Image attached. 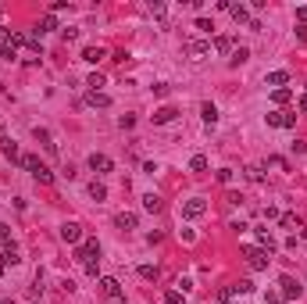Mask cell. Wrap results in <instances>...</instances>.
<instances>
[{
  "mask_svg": "<svg viewBox=\"0 0 307 304\" xmlns=\"http://www.w3.org/2000/svg\"><path fill=\"white\" fill-rule=\"evenodd\" d=\"M218 182L229 186V182H232V169H218Z\"/></svg>",
  "mask_w": 307,
  "mask_h": 304,
  "instance_id": "cell-37",
  "label": "cell"
},
{
  "mask_svg": "<svg viewBox=\"0 0 307 304\" xmlns=\"http://www.w3.org/2000/svg\"><path fill=\"white\" fill-rule=\"evenodd\" d=\"M243 258H247V265H250L254 272H265V268H268V261H271V254H268V251H261L257 243H254V247H243Z\"/></svg>",
  "mask_w": 307,
  "mask_h": 304,
  "instance_id": "cell-1",
  "label": "cell"
},
{
  "mask_svg": "<svg viewBox=\"0 0 307 304\" xmlns=\"http://www.w3.org/2000/svg\"><path fill=\"white\" fill-rule=\"evenodd\" d=\"M186 54H190V61H204L211 54V40H190L186 43Z\"/></svg>",
  "mask_w": 307,
  "mask_h": 304,
  "instance_id": "cell-5",
  "label": "cell"
},
{
  "mask_svg": "<svg viewBox=\"0 0 307 304\" xmlns=\"http://www.w3.org/2000/svg\"><path fill=\"white\" fill-rule=\"evenodd\" d=\"M279 286H282V301H297V297H300V283H297L293 276H282Z\"/></svg>",
  "mask_w": 307,
  "mask_h": 304,
  "instance_id": "cell-9",
  "label": "cell"
},
{
  "mask_svg": "<svg viewBox=\"0 0 307 304\" xmlns=\"http://www.w3.org/2000/svg\"><path fill=\"white\" fill-rule=\"evenodd\" d=\"M104 57H107L104 47H86L82 50V61H89V65H97V61H104Z\"/></svg>",
  "mask_w": 307,
  "mask_h": 304,
  "instance_id": "cell-19",
  "label": "cell"
},
{
  "mask_svg": "<svg viewBox=\"0 0 307 304\" xmlns=\"http://www.w3.org/2000/svg\"><path fill=\"white\" fill-rule=\"evenodd\" d=\"M257 247L268 251V254H275V236H271L268 229H257Z\"/></svg>",
  "mask_w": 307,
  "mask_h": 304,
  "instance_id": "cell-16",
  "label": "cell"
},
{
  "mask_svg": "<svg viewBox=\"0 0 307 304\" xmlns=\"http://www.w3.org/2000/svg\"><path fill=\"white\" fill-rule=\"evenodd\" d=\"M75 258H79L82 265L100 261V243H97V240H82V243H79V251H75Z\"/></svg>",
  "mask_w": 307,
  "mask_h": 304,
  "instance_id": "cell-2",
  "label": "cell"
},
{
  "mask_svg": "<svg viewBox=\"0 0 307 304\" xmlns=\"http://www.w3.org/2000/svg\"><path fill=\"white\" fill-rule=\"evenodd\" d=\"M0 140H4V122H0Z\"/></svg>",
  "mask_w": 307,
  "mask_h": 304,
  "instance_id": "cell-47",
  "label": "cell"
},
{
  "mask_svg": "<svg viewBox=\"0 0 307 304\" xmlns=\"http://www.w3.org/2000/svg\"><path fill=\"white\" fill-rule=\"evenodd\" d=\"M115 225H118L121 233H132L136 225H140V218H136V211H118V215H115Z\"/></svg>",
  "mask_w": 307,
  "mask_h": 304,
  "instance_id": "cell-7",
  "label": "cell"
},
{
  "mask_svg": "<svg viewBox=\"0 0 307 304\" xmlns=\"http://www.w3.org/2000/svg\"><path fill=\"white\" fill-rule=\"evenodd\" d=\"M143 208L147 211H161V197L157 193H143Z\"/></svg>",
  "mask_w": 307,
  "mask_h": 304,
  "instance_id": "cell-27",
  "label": "cell"
},
{
  "mask_svg": "<svg viewBox=\"0 0 307 304\" xmlns=\"http://www.w3.org/2000/svg\"><path fill=\"white\" fill-rule=\"evenodd\" d=\"M200 118L207 122V126H214V122H218V108H214L211 100H207V104H200Z\"/></svg>",
  "mask_w": 307,
  "mask_h": 304,
  "instance_id": "cell-22",
  "label": "cell"
},
{
  "mask_svg": "<svg viewBox=\"0 0 307 304\" xmlns=\"http://www.w3.org/2000/svg\"><path fill=\"white\" fill-rule=\"evenodd\" d=\"M279 129H297V111H282V122Z\"/></svg>",
  "mask_w": 307,
  "mask_h": 304,
  "instance_id": "cell-31",
  "label": "cell"
},
{
  "mask_svg": "<svg viewBox=\"0 0 307 304\" xmlns=\"http://www.w3.org/2000/svg\"><path fill=\"white\" fill-rule=\"evenodd\" d=\"M86 104L89 108H111V97L107 93H86Z\"/></svg>",
  "mask_w": 307,
  "mask_h": 304,
  "instance_id": "cell-20",
  "label": "cell"
},
{
  "mask_svg": "<svg viewBox=\"0 0 307 304\" xmlns=\"http://www.w3.org/2000/svg\"><path fill=\"white\" fill-rule=\"evenodd\" d=\"M0 304H14V301H0Z\"/></svg>",
  "mask_w": 307,
  "mask_h": 304,
  "instance_id": "cell-49",
  "label": "cell"
},
{
  "mask_svg": "<svg viewBox=\"0 0 307 304\" xmlns=\"http://www.w3.org/2000/svg\"><path fill=\"white\" fill-rule=\"evenodd\" d=\"M243 175H247L250 182H265V172H261L257 165H247V169H243Z\"/></svg>",
  "mask_w": 307,
  "mask_h": 304,
  "instance_id": "cell-28",
  "label": "cell"
},
{
  "mask_svg": "<svg viewBox=\"0 0 307 304\" xmlns=\"http://www.w3.org/2000/svg\"><path fill=\"white\" fill-rule=\"evenodd\" d=\"M247 57H250V50H247V47H236L232 54H229V65H243Z\"/></svg>",
  "mask_w": 307,
  "mask_h": 304,
  "instance_id": "cell-25",
  "label": "cell"
},
{
  "mask_svg": "<svg viewBox=\"0 0 307 304\" xmlns=\"http://www.w3.org/2000/svg\"><path fill=\"white\" fill-rule=\"evenodd\" d=\"M140 279L157 283V279H161V268H157V265H140Z\"/></svg>",
  "mask_w": 307,
  "mask_h": 304,
  "instance_id": "cell-21",
  "label": "cell"
},
{
  "mask_svg": "<svg viewBox=\"0 0 307 304\" xmlns=\"http://www.w3.org/2000/svg\"><path fill=\"white\" fill-rule=\"evenodd\" d=\"M61 240H65V243H82L86 236H82V225L79 222H65V225H61Z\"/></svg>",
  "mask_w": 307,
  "mask_h": 304,
  "instance_id": "cell-6",
  "label": "cell"
},
{
  "mask_svg": "<svg viewBox=\"0 0 307 304\" xmlns=\"http://www.w3.org/2000/svg\"><path fill=\"white\" fill-rule=\"evenodd\" d=\"M289 150H293V154H304V150H307V140H293V143H289Z\"/></svg>",
  "mask_w": 307,
  "mask_h": 304,
  "instance_id": "cell-39",
  "label": "cell"
},
{
  "mask_svg": "<svg viewBox=\"0 0 307 304\" xmlns=\"http://www.w3.org/2000/svg\"><path fill=\"white\" fill-rule=\"evenodd\" d=\"M0 150H4L7 161H18V165H22V150H18V143H14V140H7V136H4V140H0Z\"/></svg>",
  "mask_w": 307,
  "mask_h": 304,
  "instance_id": "cell-11",
  "label": "cell"
},
{
  "mask_svg": "<svg viewBox=\"0 0 307 304\" xmlns=\"http://www.w3.org/2000/svg\"><path fill=\"white\" fill-rule=\"evenodd\" d=\"M297 18H300V25H307V4H300V7H297Z\"/></svg>",
  "mask_w": 307,
  "mask_h": 304,
  "instance_id": "cell-44",
  "label": "cell"
},
{
  "mask_svg": "<svg viewBox=\"0 0 307 304\" xmlns=\"http://www.w3.org/2000/svg\"><path fill=\"white\" fill-rule=\"evenodd\" d=\"M175 118H179L175 108H157L154 111V126H168V122H175Z\"/></svg>",
  "mask_w": 307,
  "mask_h": 304,
  "instance_id": "cell-13",
  "label": "cell"
},
{
  "mask_svg": "<svg viewBox=\"0 0 307 304\" xmlns=\"http://www.w3.org/2000/svg\"><path fill=\"white\" fill-rule=\"evenodd\" d=\"M107 304H125V301H107Z\"/></svg>",
  "mask_w": 307,
  "mask_h": 304,
  "instance_id": "cell-48",
  "label": "cell"
},
{
  "mask_svg": "<svg viewBox=\"0 0 307 304\" xmlns=\"http://www.w3.org/2000/svg\"><path fill=\"white\" fill-rule=\"evenodd\" d=\"M236 297V290H232V286H225V290H218V304H225V301H232Z\"/></svg>",
  "mask_w": 307,
  "mask_h": 304,
  "instance_id": "cell-36",
  "label": "cell"
},
{
  "mask_svg": "<svg viewBox=\"0 0 307 304\" xmlns=\"http://www.w3.org/2000/svg\"><path fill=\"white\" fill-rule=\"evenodd\" d=\"M190 172H207V158L204 154H193L190 158Z\"/></svg>",
  "mask_w": 307,
  "mask_h": 304,
  "instance_id": "cell-26",
  "label": "cell"
},
{
  "mask_svg": "<svg viewBox=\"0 0 307 304\" xmlns=\"http://www.w3.org/2000/svg\"><path fill=\"white\" fill-rule=\"evenodd\" d=\"M300 111H304V115H307V93H304V97H300Z\"/></svg>",
  "mask_w": 307,
  "mask_h": 304,
  "instance_id": "cell-46",
  "label": "cell"
},
{
  "mask_svg": "<svg viewBox=\"0 0 307 304\" xmlns=\"http://www.w3.org/2000/svg\"><path fill=\"white\" fill-rule=\"evenodd\" d=\"M265 83H268L271 89H282V86L289 83V72H286V68H275V72H268V75H265Z\"/></svg>",
  "mask_w": 307,
  "mask_h": 304,
  "instance_id": "cell-10",
  "label": "cell"
},
{
  "mask_svg": "<svg viewBox=\"0 0 307 304\" xmlns=\"http://www.w3.org/2000/svg\"><path fill=\"white\" fill-rule=\"evenodd\" d=\"M0 18H4V11H0Z\"/></svg>",
  "mask_w": 307,
  "mask_h": 304,
  "instance_id": "cell-50",
  "label": "cell"
},
{
  "mask_svg": "<svg viewBox=\"0 0 307 304\" xmlns=\"http://www.w3.org/2000/svg\"><path fill=\"white\" fill-rule=\"evenodd\" d=\"M0 243H11V225L0 222Z\"/></svg>",
  "mask_w": 307,
  "mask_h": 304,
  "instance_id": "cell-38",
  "label": "cell"
},
{
  "mask_svg": "<svg viewBox=\"0 0 307 304\" xmlns=\"http://www.w3.org/2000/svg\"><path fill=\"white\" fill-rule=\"evenodd\" d=\"M265 301H268V304H286L282 294H265Z\"/></svg>",
  "mask_w": 307,
  "mask_h": 304,
  "instance_id": "cell-43",
  "label": "cell"
},
{
  "mask_svg": "<svg viewBox=\"0 0 307 304\" xmlns=\"http://www.w3.org/2000/svg\"><path fill=\"white\" fill-rule=\"evenodd\" d=\"M89 197H93L97 204H100V201H107V186H104V182H97V179H93V182H89Z\"/></svg>",
  "mask_w": 307,
  "mask_h": 304,
  "instance_id": "cell-23",
  "label": "cell"
},
{
  "mask_svg": "<svg viewBox=\"0 0 307 304\" xmlns=\"http://www.w3.org/2000/svg\"><path fill=\"white\" fill-rule=\"evenodd\" d=\"M164 304H186V294H182V290H168L164 294Z\"/></svg>",
  "mask_w": 307,
  "mask_h": 304,
  "instance_id": "cell-32",
  "label": "cell"
},
{
  "mask_svg": "<svg viewBox=\"0 0 307 304\" xmlns=\"http://www.w3.org/2000/svg\"><path fill=\"white\" fill-rule=\"evenodd\" d=\"M289 97H293V93H289L286 86H282V89H271V100H275V104H289Z\"/></svg>",
  "mask_w": 307,
  "mask_h": 304,
  "instance_id": "cell-33",
  "label": "cell"
},
{
  "mask_svg": "<svg viewBox=\"0 0 307 304\" xmlns=\"http://www.w3.org/2000/svg\"><path fill=\"white\" fill-rule=\"evenodd\" d=\"M229 14H232V22H247V25H250V7H247V4H232V7H229Z\"/></svg>",
  "mask_w": 307,
  "mask_h": 304,
  "instance_id": "cell-18",
  "label": "cell"
},
{
  "mask_svg": "<svg viewBox=\"0 0 307 304\" xmlns=\"http://www.w3.org/2000/svg\"><path fill=\"white\" fill-rule=\"evenodd\" d=\"M7 40H11V33H7V29H4V25H0V47H4V43H7Z\"/></svg>",
  "mask_w": 307,
  "mask_h": 304,
  "instance_id": "cell-45",
  "label": "cell"
},
{
  "mask_svg": "<svg viewBox=\"0 0 307 304\" xmlns=\"http://www.w3.org/2000/svg\"><path fill=\"white\" fill-rule=\"evenodd\" d=\"M211 50H218V54H232L236 47H232V36H214L211 40Z\"/></svg>",
  "mask_w": 307,
  "mask_h": 304,
  "instance_id": "cell-14",
  "label": "cell"
},
{
  "mask_svg": "<svg viewBox=\"0 0 307 304\" xmlns=\"http://www.w3.org/2000/svg\"><path fill=\"white\" fill-rule=\"evenodd\" d=\"M118 126H121V129H132V126H136V118H132V115H121Z\"/></svg>",
  "mask_w": 307,
  "mask_h": 304,
  "instance_id": "cell-42",
  "label": "cell"
},
{
  "mask_svg": "<svg viewBox=\"0 0 307 304\" xmlns=\"http://www.w3.org/2000/svg\"><path fill=\"white\" fill-rule=\"evenodd\" d=\"M268 165H271V169H279V172H289V161H286V158H279V154H271V158H268Z\"/></svg>",
  "mask_w": 307,
  "mask_h": 304,
  "instance_id": "cell-34",
  "label": "cell"
},
{
  "mask_svg": "<svg viewBox=\"0 0 307 304\" xmlns=\"http://www.w3.org/2000/svg\"><path fill=\"white\" fill-rule=\"evenodd\" d=\"M279 225H282V229L300 233V218H297V215H289V211H286V215H279Z\"/></svg>",
  "mask_w": 307,
  "mask_h": 304,
  "instance_id": "cell-24",
  "label": "cell"
},
{
  "mask_svg": "<svg viewBox=\"0 0 307 304\" xmlns=\"http://www.w3.org/2000/svg\"><path fill=\"white\" fill-rule=\"evenodd\" d=\"M86 86H89V93H100V86H104V75H100V72H93V75L86 79Z\"/></svg>",
  "mask_w": 307,
  "mask_h": 304,
  "instance_id": "cell-29",
  "label": "cell"
},
{
  "mask_svg": "<svg viewBox=\"0 0 307 304\" xmlns=\"http://www.w3.org/2000/svg\"><path fill=\"white\" fill-rule=\"evenodd\" d=\"M232 290H236V297H239V294H254V283H250V279H239Z\"/></svg>",
  "mask_w": 307,
  "mask_h": 304,
  "instance_id": "cell-35",
  "label": "cell"
},
{
  "mask_svg": "<svg viewBox=\"0 0 307 304\" xmlns=\"http://www.w3.org/2000/svg\"><path fill=\"white\" fill-rule=\"evenodd\" d=\"M36 140L43 143V150H47L50 158H57V143L50 140V132H47V129H36Z\"/></svg>",
  "mask_w": 307,
  "mask_h": 304,
  "instance_id": "cell-15",
  "label": "cell"
},
{
  "mask_svg": "<svg viewBox=\"0 0 307 304\" xmlns=\"http://www.w3.org/2000/svg\"><path fill=\"white\" fill-rule=\"evenodd\" d=\"M100 294L107 301H125V297H121V283L115 276H100Z\"/></svg>",
  "mask_w": 307,
  "mask_h": 304,
  "instance_id": "cell-3",
  "label": "cell"
},
{
  "mask_svg": "<svg viewBox=\"0 0 307 304\" xmlns=\"http://www.w3.org/2000/svg\"><path fill=\"white\" fill-rule=\"evenodd\" d=\"M204 211H207V201H204V197H190V201L182 204V218H200Z\"/></svg>",
  "mask_w": 307,
  "mask_h": 304,
  "instance_id": "cell-4",
  "label": "cell"
},
{
  "mask_svg": "<svg viewBox=\"0 0 307 304\" xmlns=\"http://www.w3.org/2000/svg\"><path fill=\"white\" fill-rule=\"evenodd\" d=\"M54 29H57V18H54L50 11H47V14H43V18H39V25L33 29V36H43V33H54Z\"/></svg>",
  "mask_w": 307,
  "mask_h": 304,
  "instance_id": "cell-12",
  "label": "cell"
},
{
  "mask_svg": "<svg viewBox=\"0 0 307 304\" xmlns=\"http://www.w3.org/2000/svg\"><path fill=\"white\" fill-rule=\"evenodd\" d=\"M147 11L154 14V18H164V14H168V7L161 4V0H150V4H147Z\"/></svg>",
  "mask_w": 307,
  "mask_h": 304,
  "instance_id": "cell-30",
  "label": "cell"
},
{
  "mask_svg": "<svg viewBox=\"0 0 307 304\" xmlns=\"http://www.w3.org/2000/svg\"><path fill=\"white\" fill-rule=\"evenodd\" d=\"M196 29H200V33H211V29H214V22H207V18H196Z\"/></svg>",
  "mask_w": 307,
  "mask_h": 304,
  "instance_id": "cell-41",
  "label": "cell"
},
{
  "mask_svg": "<svg viewBox=\"0 0 307 304\" xmlns=\"http://www.w3.org/2000/svg\"><path fill=\"white\" fill-rule=\"evenodd\" d=\"M89 169H93L97 175H104V172H111V169H115V161L107 158V154H97V150H93V154H89Z\"/></svg>",
  "mask_w": 307,
  "mask_h": 304,
  "instance_id": "cell-8",
  "label": "cell"
},
{
  "mask_svg": "<svg viewBox=\"0 0 307 304\" xmlns=\"http://www.w3.org/2000/svg\"><path fill=\"white\" fill-rule=\"evenodd\" d=\"M61 36H65V43H72V40H79V29H61Z\"/></svg>",
  "mask_w": 307,
  "mask_h": 304,
  "instance_id": "cell-40",
  "label": "cell"
},
{
  "mask_svg": "<svg viewBox=\"0 0 307 304\" xmlns=\"http://www.w3.org/2000/svg\"><path fill=\"white\" fill-rule=\"evenodd\" d=\"M22 261V258H18V251H14V243H4V254H0V265H18Z\"/></svg>",
  "mask_w": 307,
  "mask_h": 304,
  "instance_id": "cell-17",
  "label": "cell"
}]
</instances>
